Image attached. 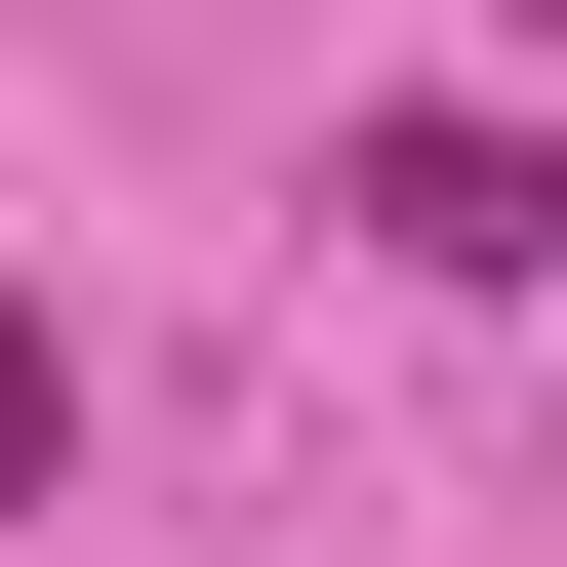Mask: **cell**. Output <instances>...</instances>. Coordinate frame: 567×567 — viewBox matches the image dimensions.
<instances>
[]
</instances>
